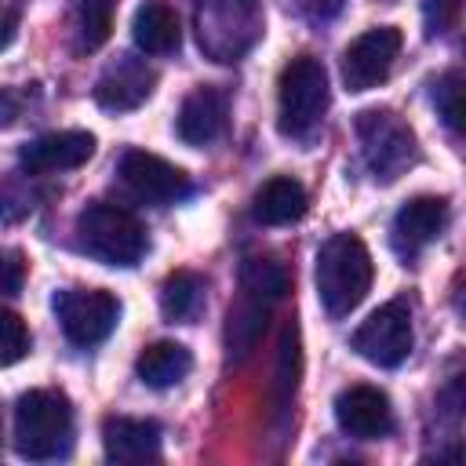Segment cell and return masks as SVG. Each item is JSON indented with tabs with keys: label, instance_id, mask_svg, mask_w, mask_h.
Listing matches in <instances>:
<instances>
[{
	"label": "cell",
	"instance_id": "obj_1",
	"mask_svg": "<svg viewBox=\"0 0 466 466\" xmlns=\"http://www.w3.org/2000/svg\"><path fill=\"white\" fill-rule=\"evenodd\" d=\"M317 299L328 317H346L353 313L364 295L371 291L375 266L360 237L353 233H335L320 244L317 251Z\"/></svg>",
	"mask_w": 466,
	"mask_h": 466
},
{
	"label": "cell",
	"instance_id": "obj_2",
	"mask_svg": "<svg viewBox=\"0 0 466 466\" xmlns=\"http://www.w3.org/2000/svg\"><path fill=\"white\" fill-rule=\"evenodd\" d=\"M73 444V408L58 390H29L15 404V448L22 459H62Z\"/></svg>",
	"mask_w": 466,
	"mask_h": 466
},
{
	"label": "cell",
	"instance_id": "obj_3",
	"mask_svg": "<svg viewBox=\"0 0 466 466\" xmlns=\"http://www.w3.org/2000/svg\"><path fill=\"white\" fill-rule=\"evenodd\" d=\"M197 44L215 62H237L262 36L258 0H197L193 4Z\"/></svg>",
	"mask_w": 466,
	"mask_h": 466
},
{
	"label": "cell",
	"instance_id": "obj_4",
	"mask_svg": "<svg viewBox=\"0 0 466 466\" xmlns=\"http://www.w3.org/2000/svg\"><path fill=\"white\" fill-rule=\"evenodd\" d=\"M76 240L102 266H135L149 248L138 215L106 200H95L76 215Z\"/></svg>",
	"mask_w": 466,
	"mask_h": 466
},
{
	"label": "cell",
	"instance_id": "obj_5",
	"mask_svg": "<svg viewBox=\"0 0 466 466\" xmlns=\"http://www.w3.org/2000/svg\"><path fill=\"white\" fill-rule=\"evenodd\" d=\"M328 109V73L320 58L299 55L280 69L277 84V127L288 138H309Z\"/></svg>",
	"mask_w": 466,
	"mask_h": 466
},
{
	"label": "cell",
	"instance_id": "obj_6",
	"mask_svg": "<svg viewBox=\"0 0 466 466\" xmlns=\"http://www.w3.org/2000/svg\"><path fill=\"white\" fill-rule=\"evenodd\" d=\"M357 142L375 182H393L419 160L415 131L393 109H364L357 116Z\"/></svg>",
	"mask_w": 466,
	"mask_h": 466
},
{
	"label": "cell",
	"instance_id": "obj_7",
	"mask_svg": "<svg viewBox=\"0 0 466 466\" xmlns=\"http://www.w3.org/2000/svg\"><path fill=\"white\" fill-rule=\"evenodd\" d=\"M55 317L73 346H98L120 320V302L106 288H66L55 295Z\"/></svg>",
	"mask_w": 466,
	"mask_h": 466
},
{
	"label": "cell",
	"instance_id": "obj_8",
	"mask_svg": "<svg viewBox=\"0 0 466 466\" xmlns=\"http://www.w3.org/2000/svg\"><path fill=\"white\" fill-rule=\"evenodd\" d=\"M411 342H415V331H411V309L404 299L379 306L353 331V350L379 368H397L411 353Z\"/></svg>",
	"mask_w": 466,
	"mask_h": 466
},
{
	"label": "cell",
	"instance_id": "obj_9",
	"mask_svg": "<svg viewBox=\"0 0 466 466\" xmlns=\"http://www.w3.org/2000/svg\"><path fill=\"white\" fill-rule=\"evenodd\" d=\"M400 44H404V36H400L397 25H375L368 33H360L342 51V84L350 91H371V87H379L390 76L397 55H400Z\"/></svg>",
	"mask_w": 466,
	"mask_h": 466
},
{
	"label": "cell",
	"instance_id": "obj_10",
	"mask_svg": "<svg viewBox=\"0 0 466 466\" xmlns=\"http://www.w3.org/2000/svg\"><path fill=\"white\" fill-rule=\"evenodd\" d=\"M116 171H120L124 186H127L138 200H146V204L164 208V204H175V200L189 197V175H186L182 167H175L171 160L157 157V153L127 149V153L120 157Z\"/></svg>",
	"mask_w": 466,
	"mask_h": 466
},
{
	"label": "cell",
	"instance_id": "obj_11",
	"mask_svg": "<svg viewBox=\"0 0 466 466\" xmlns=\"http://www.w3.org/2000/svg\"><path fill=\"white\" fill-rule=\"evenodd\" d=\"M335 422L342 433L357 441H379L393 430V408L390 397L379 386L357 382L335 397Z\"/></svg>",
	"mask_w": 466,
	"mask_h": 466
},
{
	"label": "cell",
	"instance_id": "obj_12",
	"mask_svg": "<svg viewBox=\"0 0 466 466\" xmlns=\"http://www.w3.org/2000/svg\"><path fill=\"white\" fill-rule=\"evenodd\" d=\"M153 84H157V73L142 58L120 55L95 80V102L102 109H109V113H127V109L142 106L153 95Z\"/></svg>",
	"mask_w": 466,
	"mask_h": 466
},
{
	"label": "cell",
	"instance_id": "obj_13",
	"mask_svg": "<svg viewBox=\"0 0 466 466\" xmlns=\"http://www.w3.org/2000/svg\"><path fill=\"white\" fill-rule=\"evenodd\" d=\"M448 226V200L444 197H411L408 204H400V211L393 215L390 226V240L397 248V255L411 258L419 255L426 244H433Z\"/></svg>",
	"mask_w": 466,
	"mask_h": 466
},
{
	"label": "cell",
	"instance_id": "obj_14",
	"mask_svg": "<svg viewBox=\"0 0 466 466\" xmlns=\"http://www.w3.org/2000/svg\"><path fill=\"white\" fill-rule=\"evenodd\" d=\"M95 153V135L91 131H47L22 146L18 160L29 175H51V171H73L87 164Z\"/></svg>",
	"mask_w": 466,
	"mask_h": 466
},
{
	"label": "cell",
	"instance_id": "obj_15",
	"mask_svg": "<svg viewBox=\"0 0 466 466\" xmlns=\"http://www.w3.org/2000/svg\"><path fill=\"white\" fill-rule=\"evenodd\" d=\"M229 98L222 87H193L178 106V138L186 146H208L226 131Z\"/></svg>",
	"mask_w": 466,
	"mask_h": 466
},
{
	"label": "cell",
	"instance_id": "obj_16",
	"mask_svg": "<svg viewBox=\"0 0 466 466\" xmlns=\"http://www.w3.org/2000/svg\"><path fill=\"white\" fill-rule=\"evenodd\" d=\"M102 448L109 462H153L160 459V426L153 419L109 415L102 422Z\"/></svg>",
	"mask_w": 466,
	"mask_h": 466
},
{
	"label": "cell",
	"instance_id": "obj_17",
	"mask_svg": "<svg viewBox=\"0 0 466 466\" xmlns=\"http://www.w3.org/2000/svg\"><path fill=\"white\" fill-rule=\"evenodd\" d=\"M306 208H309L306 186L291 175H277V178L262 182L258 193L251 197V215L262 226H291L306 215Z\"/></svg>",
	"mask_w": 466,
	"mask_h": 466
},
{
	"label": "cell",
	"instance_id": "obj_18",
	"mask_svg": "<svg viewBox=\"0 0 466 466\" xmlns=\"http://www.w3.org/2000/svg\"><path fill=\"white\" fill-rule=\"evenodd\" d=\"M193 368V353L182 346V342H171V339H160V342H149L138 360H135V371L146 386L153 390H167L175 382H182Z\"/></svg>",
	"mask_w": 466,
	"mask_h": 466
},
{
	"label": "cell",
	"instance_id": "obj_19",
	"mask_svg": "<svg viewBox=\"0 0 466 466\" xmlns=\"http://www.w3.org/2000/svg\"><path fill=\"white\" fill-rule=\"evenodd\" d=\"M131 36L138 44V51L146 55H167L178 47V15L164 4V0H146L138 11H135V22H131Z\"/></svg>",
	"mask_w": 466,
	"mask_h": 466
},
{
	"label": "cell",
	"instance_id": "obj_20",
	"mask_svg": "<svg viewBox=\"0 0 466 466\" xmlns=\"http://www.w3.org/2000/svg\"><path fill=\"white\" fill-rule=\"evenodd\" d=\"M204 309V277L193 269H175L160 288V313L175 320H193Z\"/></svg>",
	"mask_w": 466,
	"mask_h": 466
},
{
	"label": "cell",
	"instance_id": "obj_21",
	"mask_svg": "<svg viewBox=\"0 0 466 466\" xmlns=\"http://www.w3.org/2000/svg\"><path fill=\"white\" fill-rule=\"evenodd\" d=\"M288 284H291V277H288L284 262H277L269 255H248L240 262V288H244V295H251V299H258L266 306L277 302L288 291Z\"/></svg>",
	"mask_w": 466,
	"mask_h": 466
},
{
	"label": "cell",
	"instance_id": "obj_22",
	"mask_svg": "<svg viewBox=\"0 0 466 466\" xmlns=\"http://www.w3.org/2000/svg\"><path fill=\"white\" fill-rule=\"evenodd\" d=\"M262 328H266V302L258 299H244L229 309V324H226V342H229V353L244 357L255 350V342L262 339Z\"/></svg>",
	"mask_w": 466,
	"mask_h": 466
},
{
	"label": "cell",
	"instance_id": "obj_23",
	"mask_svg": "<svg viewBox=\"0 0 466 466\" xmlns=\"http://www.w3.org/2000/svg\"><path fill=\"white\" fill-rule=\"evenodd\" d=\"M116 0H80L76 4V44L80 51H95L109 40Z\"/></svg>",
	"mask_w": 466,
	"mask_h": 466
},
{
	"label": "cell",
	"instance_id": "obj_24",
	"mask_svg": "<svg viewBox=\"0 0 466 466\" xmlns=\"http://www.w3.org/2000/svg\"><path fill=\"white\" fill-rule=\"evenodd\" d=\"M433 102H437L441 120L459 135V131H462V73H459V69H448V73L433 84Z\"/></svg>",
	"mask_w": 466,
	"mask_h": 466
},
{
	"label": "cell",
	"instance_id": "obj_25",
	"mask_svg": "<svg viewBox=\"0 0 466 466\" xmlns=\"http://www.w3.org/2000/svg\"><path fill=\"white\" fill-rule=\"evenodd\" d=\"M29 353V328L15 309H0V368Z\"/></svg>",
	"mask_w": 466,
	"mask_h": 466
},
{
	"label": "cell",
	"instance_id": "obj_26",
	"mask_svg": "<svg viewBox=\"0 0 466 466\" xmlns=\"http://www.w3.org/2000/svg\"><path fill=\"white\" fill-rule=\"evenodd\" d=\"M25 284V255L18 248H0V295H18Z\"/></svg>",
	"mask_w": 466,
	"mask_h": 466
},
{
	"label": "cell",
	"instance_id": "obj_27",
	"mask_svg": "<svg viewBox=\"0 0 466 466\" xmlns=\"http://www.w3.org/2000/svg\"><path fill=\"white\" fill-rule=\"evenodd\" d=\"M288 7L299 18H306L309 25H324V22L339 18V11L346 7V0H288Z\"/></svg>",
	"mask_w": 466,
	"mask_h": 466
},
{
	"label": "cell",
	"instance_id": "obj_28",
	"mask_svg": "<svg viewBox=\"0 0 466 466\" xmlns=\"http://www.w3.org/2000/svg\"><path fill=\"white\" fill-rule=\"evenodd\" d=\"M459 15V0H426L422 18H426V36H441Z\"/></svg>",
	"mask_w": 466,
	"mask_h": 466
},
{
	"label": "cell",
	"instance_id": "obj_29",
	"mask_svg": "<svg viewBox=\"0 0 466 466\" xmlns=\"http://www.w3.org/2000/svg\"><path fill=\"white\" fill-rule=\"evenodd\" d=\"M18 15H22V0H0V51L15 40V33H18Z\"/></svg>",
	"mask_w": 466,
	"mask_h": 466
},
{
	"label": "cell",
	"instance_id": "obj_30",
	"mask_svg": "<svg viewBox=\"0 0 466 466\" xmlns=\"http://www.w3.org/2000/svg\"><path fill=\"white\" fill-rule=\"evenodd\" d=\"M18 113H22V91L4 87L0 91V127H11L18 120Z\"/></svg>",
	"mask_w": 466,
	"mask_h": 466
}]
</instances>
